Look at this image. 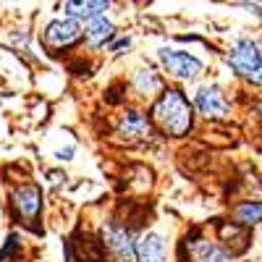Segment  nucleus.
Listing matches in <instances>:
<instances>
[{
  "instance_id": "obj_1",
  "label": "nucleus",
  "mask_w": 262,
  "mask_h": 262,
  "mask_svg": "<svg viewBox=\"0 0 262 262\" xmlns=\"http://www.w3.org/2000/svg\"><path fill=\"white\" fill-rule=\"evenodd\" d=\"M152 118L155 123L170 137H184L191 128V107L186 102V97L176 90L163 92V97L152 107Z\"/></svg>"
},
{
  "instance_id": "obj_2",
  "label": "nucleus",
  "mask_w": 262,
  "mask_h": 262,
  "mask_svg": "<svg viewBox=\"0 0 262 262\" xmlns=\"http://www.w3.org/2000/svg\"><path fill=\"white\" fill-rule=\"evenodd\" d=\"M228 63L236 69V74H242L247 81L262 84V55H259L254 42H249V39L236 42V48L231 50Z\"/></svg>"
},
{
  "instance_id": "obj_3",
  "label": "nucleus",
  "mask_w": 262,
  "mask_h": 262,
  "mask_svg": "<svg viewBox=\"0 0 262 262\" xmlns=\"http://www.w3.org/2000/svg\"><path fill=\"white\" fill-rule=\"evenodd\" d=\"M160 60L163 66L179 79H196L202 74V60L194 58L191 53H184V50H168L163 48L160 50Z\"/></svg>"
},
{
  "instance_id": "obj_4",
  "label": "nucleus",
  "mask_w": 262,
  "mask_h": 262,
  "mask_svg": "<svg viewBox=\"0 0 262 262\" xmlns=\"http://www.w3.org/2000/svg\"><path fill=\"white\" fill-rule=\"evenodd\" d=\"M79 37H81V29L76 21L60 18V21H53L45 29V45L53 50H63V48H71L74 42H79Z\"/></svg>"
},
{
  "instance_id": "obj_5",
  "label": "nucleus",
  "mask_w": 262,
  "mask_h": 262,
  "mask_svg": "<svg viewBox=\"0 0 262 262\" xmlns=\"http://www.w3.org/2000/svg\"><path fill=\"white\" fill-rule=\"evenodd\" d=\"M196 107H200V113L207 116V118H223L228 113V102H226L223 92L217 90V86H205V90H200V95H196Z\"/></svg>"
},
{
  "instance_id": "obj_6",
  "label": "nucleus",
  "mask_w": 262,
  "mask_h": 262,
  "mask_svg": "<svg viewBox=\"0 0 262 262\" xmlns=\"http://www.w3.org/2000/svg\"><path fill=\"white\" fill-rule=\"evenodd\" d=\"M105 244L111 247V252L121 259V262H134L137 259V252H134V242L126 228H118V226H111L105 231Z\"/></svg>"
},
{
  "instance_id": "obj_7",
  "label": "nucleus",
  "mask_w": 262,
  "mask_h": 262,
  "mask_svg": "<svg viewBox=\"0 0 262 262\" xmlns=\"http://www.w3.org/2000/svg\"><path fill=\"white\" fill-rule=\"evenodd\" d=\"M134 252H137V262H165L168 257V247L163 236L158 233H144L134 244Z\"/></svg>"
},
{
  "instance_id": "obj_8",
  "label": "nucleus",
  "mask_w": 262,
  "mask_h": 262,
  "mask_svg": "<svg viewBox=\"0 0 262 262\" xmlns=\"http://www.w3.org/2000/svg\"><path fill=\"white\" fill-rule=\"evenodd\" d=\"M16 210L21 217H27V221H37V215H39V207H42V191L37 186H24V189H18L16 191Z\"/></svg>"
},
{
  "instance_id": "obj_9",
  "label": "nucleus",
  "mask_w": 262,
  "mask_h": 262,
  "mask_svg": "<svg viewBox=\"0 0 262 262\" xmlns=\"http://www.w3.org/2000/svg\"><path fill=\"white\" fill-rule=\"evenodd\" d=\"M118 134L123 139H144L149 137V121L139 111H128L118 123Z\"/></svg>"
},
{
  "instance_id": "obj_10",
  "label": "nucleus",
  "mask_w": 262,
  "mask_h": 262,
  "mask_svg": "<svg viewBox=\"0 0 262 262\" xmlns=\"http://www.w3.org/2000/svg\"><path fill=\"white\" fill-rule=\"evenodd\" d=\"M221 238L231 252H244L249 247V231L244 226H238V223H223L221 226Z\"/></svg>"
},
{
  "instance_id": "obj_11",
  "label": "nucleus",
  "mask_w": 262,
  "mask_h": 262,
  "mask_svg": "<svg viewBox=\"0 0 262 262\" xmlns=\"http://www.w3.org/2000/svg\"><path fill=\"white\" fill-rule=\"evenodd\" d=\"M102 11H107V3H90V0H86V3H66V13L71 16V21H86V24H90V21H95V18H100L102 16Z\"/></svg>"
},
{
  "instance_id": "obj_12",
  "label": "nucleus",
  "mask_w": 262,
  "mask_h": 262,
  "mask_svg": "<svg viewBox=\"0 0 262 262\" xmlns=\"http://www.w3.org/2000/svg\"><path fill=\"white\" fill-rule=\"evenodd\" d=\"M84 34H86V42H90V45L100 48V45H105V42L116 34V29H113L111 21H105V18L100 16V18L90 21V27H86V32H84Z\"/></svg>"
},
{
  "instance_id": "obj_13",
  "label": "nucleus",
  "mask_w": 262,
  "mask_h": 262,
  "mask_svg": "<svg viewBox=\"0 0 262 262\" xmlns=\"http://www.w3.org/2000/svg\"><path fill=\"white\" fill-rule=\"evenodd\" d=\"M236 223L238 226H254L262 223V202H244L236 207Z\"/></svg>"
},
{
  "instance_id": "obj_14",
  "label": "nucleus",
  "mask_w": 262,
  "mask_h": 262,
  "mask_svg": "<svg viewBox=\"0 0 262 262\" xmlns=\"http://www.w3.org/2000/svg\"><path fill=\"white\" fill-rule=\"evenodd\" d=\"M134 86H137V92H139L142 97H147V95H152V92L160 90V79H158V74L142 69V71L134 74Z\"/></svg>"
},
{
  "instance_id": "obj_15",
  "label": "nucleus",
  "mask_w": 262,
  "mask_h": 262,
  "mask_svg": "<svg viewBox=\"0 0 262 262\" xmlns=\"http://www.w3.org/2000/svg\"><path fill=\"white\" fill-rule=\"evenodd\" d=\"M205 262H231V254L228 252H223V249H212L210 254H207V259Z\"/></svg>"
},
{
  "instance_id": "obj_16",
  "label": "nucleus",
  "mask_w": 262,
  "mask_h": 262,
  "mask_svg": "<svg viewBox=\"0 0 262 262\" xmlns=\"http://www.w3.org/2000/svg\"><path fill=\"white\" fill-rule=\"evenodd\" d=\"M257 50H259V55H262V42H259V45H257Z\"/></svg>"
}]
</instances>
